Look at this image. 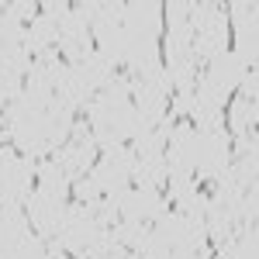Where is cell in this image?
I'll use <instances>...</instances> for the list:
<instances>
[{
	"label": "cell",
	"mask_w": 259,
	"mask_h": 259,
	"mask_svg": "<svg viewBox=\"0 0 259 259\" xmlns=\"http://www.w3.org/2000/svg\"><path fill=\"white\" fill-rule=\"evenodd\" d=\"M41 194L52 200L66 197V173H62V166H41Z\"/></svg>",
	"instance_id": "6da1fadb"
},
{
	"label": "cell",
	"mask_w": 259,
	"mask_h": 259,
	"mask_svg": "<svg viewBox=\"0 0 259 259\" xmlns=\"http://www.w3.org/2000/svg\"><path fill=\"white\" fill-rule=\"evenodd\" d=\"M52 31H56V28H52V21L49 18H38L35 21V28H31V35H28V45H31V49H41V45H45V41H49V35H52Z\"/></svg>",
	"instance_id": "7a4b0ae2"
},
{
	"label": "cell",
	"mask_w": 259,
	"mask_h": 259,
	"mask_svg": "<svg viewBox=\"0 0 259 259\" xmlns=\"http://www.w3.org/2000/svg\"><path fill=\"white\" fill-rule=\"evenodd\" d=\"M249 114H252V111H249V100L239 97V100H235V107H232V128H235V132H245Z\"/></svg>",
	"instance_id": "3957f363"
},
{
	"label": "cell",
	"mask_w": 259,
	"mask_h": 259,
	"mask_svg": "<svg viewBox=\"0 0 259 259\" xmlns=\"http://www.w3.org/2000/svg\"><path fill=\"white\" fill-rule=\"evenodd\" d=\"M76 194H80V200H97L100 187L94 183V177H83L80 183H76Z\"/></svg>",
	"instance_id": "277c9868"
}]
</instances>
